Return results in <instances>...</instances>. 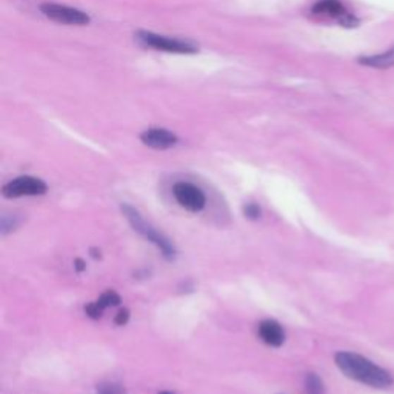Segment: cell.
<instances>
[{
    "instance_id": "17",
    "label": "cell",
    "mask_w": 394,
    "mask_h": 394,
    "mask_svg": "<svg viewBox=\"0 0 394 394\" xmlns=\"http://www.w3.org/2000/svg\"><path fill=\"white\" fill-rule=\"evenodd\" d=\"M128 321H130V309L128 308H123V309H121L119 313L116 314V317H114V324L117 325V326H123V325H127L128 324Z\"/></svg>"
},
{
    "instance_id": "15",
    "label": "cell",
    "mask_w": 394,
    "mask_h": 394,
    "mask_svg": "<svg viewBox=\"0 0 394 394\" xmlns=\"http://www.w3.org/2000/svg\"><path fill=\"white\" fill-rule=\"evenodd\" d=\"M104 312H105V309L99 305V302H91V304L85 305L87 316L91 317V319H94V321L100 319V317H102V314H104Z\"/></svg>"
},
{
    "instance_id": "18",
    "label": "cell",
    "mask_w": 394,
    "mask_h": 394,
    "mask_svg": "<svg viewBox=\"0 0 394 394\" xmlns=\"http://www.w3.org/2000/svg\"><path fill=\"white\" fill-rule=\"evenodd\" d=\"M74 268H75V270H78V271L80 273V271H83V270H85V268H87V265H85V262H83V261H82V259H75V261H74Z\"/></svg>"
},
{
    "instance_id": "4",
    "label": "cell",
    "mask_w": 394,
    "mask_h": 394,
    "mask_svg": "<svg viewBox=\"0 0 394 394\" xmlns=\"http://www.w3.org/2000/svg\"><path fill=\"white\" fill-rule=\"evenodd\" d=\"M137 39L144 45L156 48V49H159V51H165V53L192 54V53L197 51L195 47L188 44V42L171 39V37L161 36V35H154V32H149V31H139Z\"/></svg>"
},
{
    "instance_id": "20",
    "label": "cell",
    "mask_w": 394,
    "mask_h": 394,
    "mask_svg": "<svg viewBox=\"0 0 394 394\" xmlns=\"http://www.w3.org/2000/svg\"><path fill=\"white\" fill-rule=\"evenodd\" d=\"M159 394H176V393H173V391H168V390H165V391H161Z\"/></svg>"
},
{
    "instance_id": "16",
    "label": "cell",
    "mask_w": 394,
    "mask_h": 394,
    "mask_svg": "<svg viewBox=\"0 0 394 394\" xmlns=\"http://www.w3.org/2000/svg\"><path fill=\"white\" fill-rule=\"evenodd\" d=\"M99 394H127L119 383H104L99 387Z\"/></svg>"
},
{
    "instance_id": "8",
    "label": "cell",
    "mask_w": 394,
    "mask_h": 394,
    "mask_svg": "<svg viewBox=\"0 0 394 394\" xmlns=\"http://www.w3.org/2000/svg\"><path fill=\"white\" fill-rule=\"evenodd\" d=\"M142 144L154 149H168L178 144V136L164 128H151L140 134Z\"/></svg>"
},
{
    "instance_id": "10",
    "label": "cell",
    "mask_w": 394,
    "mask_h": 394,
    "mask_svg": "<svg viewBox=\"0 0 394 394\" xmlns=\"http://www.w3.org/2000/svg\"><path fill=\"white\" fill-rule=\"evenodd\" d=\"M360 63L365 66H371V68H377V70L391 68V66H394V47L387 49L385 53L362 57L360 59Z\"/></svg>"
},
{
    "instance_id": "12",
    "label": "cell",
    "mask_w": 394,
    "mask_h": 394,
    "mask_svg": "<svg viewBox=\"0 0 394 394\" xmlns=\"http://www.w3.org/2000/svg\"><path fill=\"white\" fill-rule=\"evenodd\" d=\"M19 225H20L19 216L5 214V213L0 216V234H2V236H6V234L18 230Z\"/></svg>"
},
{
    "instance_id": "6",
    "label": "cell",
    "mask_w": 394,
    "mask_h": 394,
    "mask_svg": "<svg viewBox=\"0 0 394 394\" xmlns=\"http://www.w3.org/2000/svg\"><path fill=\"white\" fill-rule=\"evenodd\" d=\"M40 11L48 19H51L59 23L66 25H87L90 23V16L75 8L59 5V4H44L40 6Z\"/></svg>"
},
{
    "instance_id": "11",
    "label": "cell",
    "mask_w": 394,
    "mask_h": 394,
    "mask_svg": "<svg viewBox=\"0 0 394 394\" xmlns=\"http://www.w3.org/2000/svg\"><path fill=\"white\" fill-rule=\"evenodd\" d=\"M305 391L307 394H325V385L319 374L308 373L305 376Z\"/></svg>"
},
{
    "instance_id": "5",
    "label": "cell",
    "mask_w": 394,
    "mask_h": 394,
    "mask_svg": "<svg viewBox=\"0 0 394 394\" xmlns=\"http://www.w3.org/2000/svg\"><path fill=\"white\" fill-rule=\"evenodd\" d=\"M173 196L178 204L190 213H200L205 208V192L190 182H178L173 185Z\"/></svg>"
},
{
    "instance_id": "2",
    "label": "cell",
    "mask_w": 394,
    "mask_h": 394,
    "mask_svg": "<svg viewBox=\"0 0 394 394\" xmlns=\"http://www.w3.org/2000/svg\"><path fill=\"white\" fill-rule=\"evenodd\" d=\"M121 211L125 219H127L128 223L133 226L134 231L139 233L142 238H145L147 240L151 242V244H154L159 250H161V253L166 261H174L176 256H178V250H176L173 242L166 238L165 234L157 231L153 225H149L134 207L128 204H122Z\"/></svg>"
},
{
    "instance_id": "7",
    "label": "cell",
    "mask_w": 394,
    "mask_h": 394,
    "mask_svg": "<svg viewBox=\"0 0 394 394\" xmlns=\"http://www.w3.org/2000/svg\"><path fill=\"white\" fill-rule=\"evenodd\" d=\"M313 14L324 16V18L336 19L342 27H356L359 23L353 14L347 11V8L343 6L340 0H317L313 5Z\"/></svg>"
},
{
    "instance_id": "9",
    "label": "cell",
    "mask_w": 394,
    "mask_h": 394,
    "mask_svg": "<svg viewBox=\"0 0 394 394\" xmlns=\"http://www.w3.org/2000/svg\"><path fill=\"white\" fill-rule=\"evenodd\" d=\"M259 338L264 343L273 348H279L285 342V331L279 322L273 319H266L259 324Z\"/></svg>"
},
{
    "instance_id": "19",
    "label": "cell",
    "mask_w": 394,
    "mask_h": 394,
    "mask_svg": "<svg viewBox=\"0 0 394 394\" xmlns=\"http://www.w3.org/2000/svg\"><path fill=\"white\" fill-rule=\"evenodd\" d=\"M91 256H93L94 259H99V257H100V251L96 250V248H93V250H91Z\"/></svg>"
},
{
    "instance_id": "3",
    "label": "cell",
    "mask_w": 394,
    "mask_h": 394,
    "mask_svg": "<svg viewBox=\"0 0 394 394\" xmlns=\"http://www.w3.org/2000/svg\"><path fill=\"white\" fill-rule=\"evenodd\" d=\"M48 191L47 183L32 176H20L5 183L2 188V196L6 199H18L23 196H42Z\"/></svg>"
},
{
    "instance_id": "13",
    "label": "cell",
    "mask_w": 394,
    "mask_h": 394,
    "mask_svg": "<svg viewBox=\"0 0 394 394\" xmlns=\"http://www.w3.org/2000/svg\"><path fill=\"white\" fill-rule=\"evenodd\" d=\"M97 302H99L100 307H102L104 309H106V308H110V307H117V305H119L121 302H122V299H121L119 295H117L116 291L108 290V291L104 293L102 296L97 299Z\"/></svg>"
},
{
    "instance_id": "14",
    "label": "cell",
    "mask_w": 394,
    "mask_h": 394,
    "mask_svg": "<svg viewBox=\"0 0 394 394\" xmlns=\"http://www.w3.org/2000/svg\"><path fill=\"white\" fill-rule=\"evenodd\" d=\"M242 211H244V216L247 217V219H250V221H257V219H261V216H262L261 207H259L254 202L245 204L244 208H242Z\"/></svg>"
},
{
    "instance_id": "1",
    "label": "cell",
    "mask_w": 394,
    "mask_h": 394,
    "mask_svg": "<svg viewBox=\"0 0 394 394\" xmlns=\"http://www.w3.org/2000/svg\"><path fill=\"white\" fill-rule=\"evenodd\" d=\"M334 362L350 379L368 385L371 388L385 390L391 388L394 385V377L390 371L360 355L350 353V351H339L334 356Z\"/></svg>"
}]
</instances>
